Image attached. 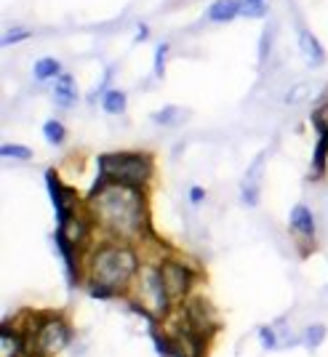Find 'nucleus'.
Here are the masks:
<instances>
[{"label":"nucleus","mask_w":328,"mask_h":357,"mask_svg":"<svg viewBox=\"0 0 328 357\" xmlns=\"http://www.w3.org/2000/svg\"><path fill=\"white\" fill-rule=\"evenodd\" d=\"M86 208H89L94 224L110 240L139 243L144 235H149L144 187L107 181V178L99 176V181L89 192Z\"/></svg>","instance_id":"1"},{"label":"nucleus","mask_w":328,"mask_h":357,"mask_svg":"<svg viewBox=\"0 0 328 357\" xmlns=\"http://www.w3.org/2000/svg\"><path fill=\"white\" fill-rule=\"evenodd\" d=\"M139 267H142V259L136 253L134 243L107 240L94 245L86 259V283H89L91 296L112 298L118 294H126Z\"/></svg>","instance_id":"2"},{"label":"nucleus","mask_w":328,"mask_h":357,"mask_svg":"<svg viewBox=\"0 0 328 357\" xmlns=\"http://www.w3.org/2000/svg\"><path fill=\"white\" fill-rule=\"evenodd\" d=\"M99 176L107 181L147 187L152 178V158L144 152H107L99 158Z\"/></svg>","instance_id":"3"},{"label":"nucleus","mask_w":328,"mask_h":357,"mask_svg":"<svg viewBox=\"0 0 328 357\" xmlns=\"http://www.w3.org/2000/svg\"><path fill=\"white\" fill-rule=\"evenodd\" d=\"M70 339H73V331L59 314H43V323L38 328L27 352L30 357H54L70 344Z\"/></svg>","instance_id":"4"},{"label":"nucleus","mask_w":328,"mask_h":357,"mask_svg":"<svg viewBox=\"0 0 328 357\" xmlns=\"http://www.w3.org/2000/svg\"><path fill=\"white\" fill-rule=\"evenodd\" d=\"M161 280H163V285H165L168 298H171L174 304H181V301H187L190 294H193L195 269H193V264L168 256V259L161 261Z\"/></svg>","instance_id":"5"},{"label":"nucleus","mask_w":328,"mask_h":357,"mask_svg":"<svg viewBox=\"0 0 328 357\" xmlns=\"http://www.w3.org/2000/svg\"><path fill=\"white\" fill-rule=\"evenodd\" d=\"M181 304H184V312H187L190 328H193L195 333H200V336H206V339H209L211 331L216 328L214 307H211V304L203 296H190L187 301H181Z\"/></svg>","instance_id":"6"},{"label":"nucleus","mask_w":328,"mask_h":357,"mask_svg":"<svg viewBox=\"0 0 328 357\" xmlns=\"http://www.w3.org/2000/svg\"><path fill=\"white\" fill-rule=\"evenodd\" d=\"M0 357H30L24 336L11 326H3L0 331Z\"/></svg>","instance_id":"7"},{"label":"nucleus","mask_w":328,"mask_h":357,"mask_svg":"<svg viewBox=\"0 0 328 357\" xmlns=\"http://www.w3.org/2000/svg\"><path fill=\"white\" fill-rule=\"evenodd\" d=\"M291 229H294L304 243H310V240L315 238V216L304 203L294 206V211H291Z\"/></svg>","instance_id":"8"},{"label":"nucleus","mask_w":328,"mask_h":357,"mask_svg":"<svg viewBox=\"0 0 328 357\" xmlns=\"http://www.w3.org/2000/svg\"><path fill=\"white\" fill-rule=\"evenodd\" d=\"M299 51L304 54V59H307L310 67H323L326 64V51H323V45L318 43V38H315L313 32H299Z\"/></svg>","instance_id":"9"},{"label":"nucleus","mask_w":328,"mask_h":357,"mask_svg":"<svg viewBox=\"0 0 328 357\" xmlns=\"http://www.w3.org/2000/svg\"><path fill=\"white\" fill-rule=\"evenodd\" d=\"M240 11H243V0H214L209 6L206 19L214 22V24H224V22L240 16Z\"/></svg>","instance_id":"10"},{"label":"nucleus","mask_w":328,"mask_h":357,"mask_svg":"<svg viewBox=\"0 0 328 357\" xmlns=\"http://www.w3.org/2000/svg\"><path fill=\"white\" fill-rule=\"evenodd\" d=\"M54 99H57V105L59 107H73L77 102V86H75V77L67 73H61L57 77V86H54Z\"/></svg>","instance_id":"11"},{"label":"nucleus","mask_w":328,"mask_h":357,"mask_svg":"<svg viewBox=\"0 0 328 357\" xmlns=\"http://www.w3.org/2000/svg\"><path fill=\"white\" fill-rule=\"evenodd\" d=\"M184 118H187V109H181V107H163V109H158V112L152 115V120H155L158 126H165V128L179 126Z\"/></svg>","instance_id":"12"},{"label":"nucleus","mask_w":328,"mask_h":357,"mask_svg":"<svg viewBox=\"0 0 328 357\" xmlns=\"http://www.w3.org/2000/svg\"><path fill=\"white\" fill-rule=\"evenodd\" d=\"M35 80H51V77H59L61 75V61L59 59H51V56H45V59H38L35 61Z\"/></svg>","instance_id":"13"},{"label":"nucleus","mask_w":328,"mask_h":357,"mask_svg":"<svg viewBox=\"0 0 328 357\" xmlns=\"http://www.w3.org/2000/svg\"><path fill=\"white\" fill-rule=\"evenodd\" d=\"M315 96H318V89L313 83H299L285 93V105H301V102H310Z\"/></svg>","instance_id":"14"},{"label":"nucleus","mask_w":328,"mask_h":357,"mask_svg":"<svg viewBox=\"0 0 328 357\" xmlns=\"http://www.w3.org/2000/svg\"><path fill=\"white\" fill-rule=\"evenodd\" d=\"M43 136L48 144L59 147V144H64V139H67V128H64V123H59V120H45Z\"/></svg>","instance_id":"15"},{"label":"nucleus","mask_w":328,"mask_h":357,"mask_svg":"<svg viewBox=\"0 0 328 357\" xmlns=\"http://www.w3.org/2000/svg\"><path fill=\"white\" fill-rule=\"evenodd\" d=\"M102 107H105V112H110V115H120V112L126 109V93H123V91H118V89L105 91Z\"/></svg>","instance_id":"16"},{"label":"nucleus","mask_w":328,"mask_h":357,"mask_svg":"<svg viewBox=\"0 0 328 357\" xmlns=\"http://www.w3.org/2000/svg\"><path fill=\"white\" fill-rule=\"evenodd\" d=\"M326 158H328V136L320 134V142H318V149H315V158H313V176H323L326 174Z\"/></svg>","instance_id":"17"},{"label":"nucleus","mask_w":328,"mask_h":357,"mask_svg":"<svg viewBox=\"0 0 328 357\" xmlns=\"http://www.w3.org/2000/svg\"><path fill=\"white\" fill-rule=\"evenodd\" d=\"M326 339V326H320V323H315V326H307L304 328V336H301V342L307 349H318L320 344Z\"/></svg>","instance_id":"18"},{"label":"nucleus","mask_w":328,"mask_h":357,"mask_svg":"<svg viewBox=\"0 0 328 357\" xmlns=\"http://www.w3.org/2000/svg\"><path fill=\"white\" fill-rule=\"evenodd\" d=\"M264 160H267V152H262L259 158L254 160V165L248 168V174L243 178V184H251V187H259V181H262V168H264Z\"/></svg>","instance_id":"19"},{"label":"nucleus","mask_w":328,"mask_h":357,"mask_svg":"<svg viewBox=\"0 0 328 357\" xmlns=\"http://www.w3.org/2000/svg\"><path fill=\"white\" fill-rule=\"evenodd\" d=\"M0 155H3V158H16V160H30L32 149L30 147H22V144H3Z\"/></svg>","instance_id":"20"},{"label":"nucleus","mask_w":328,"mask_h":357,"mask_svg":"<svg viewBox=\"0 0 328 357\" xmlns=\"http://www.w3.org/2000/svg\"><path fill=\"white\" fill-rule=\"evenodd\" d=\"M259 339H262V347H264V349H269V352L281 347V339H278V333H275V328H272V326L259 328Z\"/></svg>","instance_id":"21"},{"label":"nucleus","mask_w":328,"mask_h":357,"mask_svg":"<svg viewBox=\"0 0 328 357\" xmlns=\"http://www.w3.org/2000/svg\"><path fill=\"white\" fill-rule=\"evenodd\" d=\"M313 123H315V128H318L320 134L328 136V102H323V105L313 112Z\"/></svg>","instance_id":"22"},{"label":"nucleus","mask_w":328,"mask_h":357,"mask_svg":"<svg viewBox=\"0 0 328 357\" xmlns=\"http://www.w3.org/2000/svg\"><path fill=\"white\" fill-rule=\"evenodd\" d=\"M165 56H168V43H161L158 45V51H155V77H163Z\"/></svg>","instance_id":"23"},{"label":"nucleus","mask_w":328,"mask_h":357,"mask_svg":"<svg viewBox=\"0 0 328 357\" xmlns=\"http://www.w3.org/2000/svg\"><path fill=\"white\" fill-rule=\"evenodd\" d=\"M267 14V3H246L243 0V11H240V16H264Z\"/></svg>","instance_id":"24"},{"label":"nucleus","mask_w":328,"mask_h":357,"mask_svg":"<svg viewBox=\"0 0 328 357\" xmlns=\"http://www.w3.org/2000/svg\"><path fill=\"white\" fill-rule=\"evenodd\" d=\"M240 197H243L246 206H256V203H259V187L243 184V187H240Z\"/></svg>","instance_id":"25"},{"label":"nucleus","mask_w":328,"mask_h":357,"mask_svg":"<svg viewBox=\"0 0 328 357\" xmlns=\"http://www.w3.org/2000/svg\"><path fill=\"white\" fill-rule=\"evenodd\" d=\"M27 38H32L30 30H8L3 35V45H14L19 40H27Z\"/></svg>","instance_id":"26"},{"label":"nucleus","mask_w":328,"mask_h":357,"mask_svg":"<svg viewBox=\"0 0 328 357\" xmlns=\"http://www.w3.org/2000/svg\"><path fill=\"white\" fill-rule=\"evenodd\" d=\"M269 27L267 30H264V35H262V51H259V61H262V64H264V61H267V54H269Z\"/></svg>","instance_id":"27"},{"label":"nucleus","mask_w":328,"mask_h":357,"mask_svg":"<svg viewBox=\"0 0 328 357\" xmlns=\"http://www.w3.org/2000/svg\"><path fill=\"white\" fill-rule=\"evenodd\" d=\"M203 200H206V190H203V187H193V190H190V203H193V206H200Z\"/></svg>","instance_id":"28"},{"label":"nucleus","mask_w":328,"mask_h":357,"mask_svg":"<svg viewBox=\"0 0 328 357\" xmlns=\"http://www.w3.org/2000/svg\"><path fill=\"white\" fill-rule=\"evenodd\" d=\"M147 35H149L147 27H144V24H139V30H136V43H139V40H144Z\"/></svg>","instance_id":"29"},{"label":"nucleus","mask_w":328,"mask_h":357,"mask_svg":"<svg viewBox=\"0 0 328 357\" xmlns=\"http://www.w3.org/2000/svg\"><path fill=\"white\" fill-rule=\"evenodd\" d=\"M246 3H267V0H246Z\"/></svg>","instance_id":"30"}]
</instances>
